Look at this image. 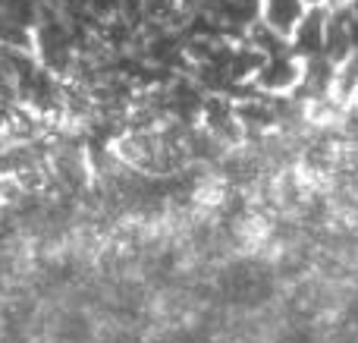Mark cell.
<instances>
[{"label": "cell", "mask_w": 358, "mask_h": 343, "mask_svg": "<svg viewBox=\"0 0 358 343\" xmlns=\"http://www.w3.org/2000/svg\"><path fill=\"white\" fill-rule=\"evenodd\" d=\"M267 19L273 22V29L292 31L302 19V0H267Z\"/></svg>", "instance_id": "obj_1"}]
</instances>
